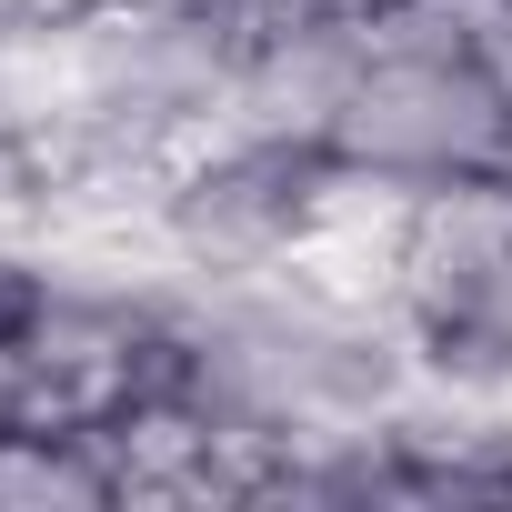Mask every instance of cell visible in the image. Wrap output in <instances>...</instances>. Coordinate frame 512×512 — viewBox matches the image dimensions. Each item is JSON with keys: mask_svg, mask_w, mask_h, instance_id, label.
Listing matches in <instances>:
<instances>
[{"mask_svg": "<svg viewBox=\"0 0 512 512\" xmlns=\"http://www.w3.org/2000/svg\"><path fill=\"white\" fill-rule=\"evenodd\" d=\"M492 171H502V181H512V121H502V161H492Z\"/></svg>", "mask_w": 512, "mask_h": 512, "instance_id": "obj_5", "label": "cell"}, {"mask_svg": "<svg viewBox=\"0 0 512 512\" xmlns=\"http://www.w3.org/2000/svg\"><path fill=\"white\" fill-rule=\"evenodd\" d=\"M81 11H131V21H181L191 0H81Z\"/></svg>", "mask_w": 512, "mask_h": 512, "instance_id": "obj_4", "label": "cell"}, {"mask_svg": "<svg viewBox=\"0 0 512 512\" xmlns=\"http://www.w3.org/2000/svg\"><path fill=\"white\" fill-rule=\"evenodd\" d=\"M332 171V141L282 131H221L161 181V251L181 282H251L282 272L312 231V191Z\"/></svg>", "mask_w": 512, "mask_h": 512, "instance_id": "obj_1", "label": "cell"}, {"mask_svg": "<svg viewBox=\"0 0 512 512\" xmlns=\"http://www.w3.org/2000/svg\"><path fill=\"white\" fill-rule=\"evenodd\" d=\"M502 121H512V101L462 51H372L332 121V151L402 171V181H462V171L502 161Z\"/></svg>", "mask_w": 512, "mask_h": 512, "instance_id": "obj_2", "label": "cell"}, {"mask_svg": "<svg viewBox=\"0 0 512 512\" xmlns=\"http://www.w3.org/2000/svg\"><path fill=\"white\" fill-rule=\"evenodd\" d=\"M462 61L512 101V0H462Z\"/></svg>", "mask_w": 512, "mask_h": 512, "instance_id": "obj_3", "label": "cell"}]
</instances>
